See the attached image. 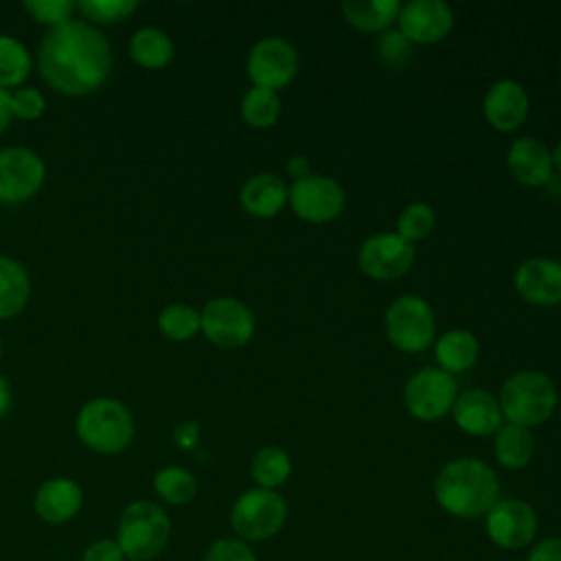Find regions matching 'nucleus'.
Listing matches in <instances>:
<instances>
[{"mask_svg":"<svg viewBox=\"0 0 561 561\" xmlns=\"http://www.w3.org/2000/svg\"><path fill=\"white\" fill-rule=\"evenodd\" d=\"M125 554L116 539H99L83 552V561H123Z\"/></svg>","mask_w":561,"mask_h":561,"instance_id":"58836bf2","label":"nucleus"},{"mask_svg":"<svg viewBox=\"0 0 561 561\" xmlns=\"http://www.w3.org/2000/svg\"><path fill=\"white\" fill-rule=\"evenodd\" d=\"M414 263V245L397 232L370 234L357 252V267L373 280L401 278Z\"/></svg>","mask_w":561,"mask_h":561,"instance_id":"ddd939ff","label":"nucleus"},{"mask_svg":"<svg viewBox=\"0 0 561 561\" xmlns=\"http://www.w3.org/2000/svg\"><path fill=\"white\" fill-rule=\"evenodd\" d=\"M204 561H259V559L250 548V543L237 537H221L208 546Z\"/></svg>","mask_w":561,"mask_h":561,"instance_id":"c9c22d12","label":"nucleus"},{"mask_svg":"<svg viewBox=\"0 0 561 561\" xmlns=\"http://www.w3.org/2000/svg\"><path fill=\"white\" fill-rule=\"evenodd\" d=\"M559 405H561V401H559Z\"/></svg>","mask_w":561,"mask_h":561,"instance_id":"49530a36","label":"nucleus"},{"mask_svg":"<svg viewBox=\"0 0 561 561\" xmlns=\"http://www.w3.org/2000/svg\"><path fill=\"white\" fill-rule=\"evenodd\" d=\"M158 329L171 342H186L202 331V316L191 305L173 302L160 311Z\"/></svg>","mask_w":561,"mask_h":561,"instance_id":"7c9ffc66","label":"nucleus"},{"mask_svg":"<svg viewBox=\"0 0 561 561\" xmlns=\"http://www.w3.org/2000/svg\"><path fill=\"white\" fill-rule=\"evenodd\" d=\"M280 116V96L274 90L252 85L241 99V118L254 129L276 125Z\"/></svg>","mask_w":561,"mask_h":561,"instance_id":"c85d7f7f","label":"nucleus"},{"mask_svg":"<svg viewBox=\"0 0 561 561\" xmlns=\"http://www.w3.org/2000/svg\"><path fill=\"white\" fill-rule=\"evenodd\" d=\"M75 2L70 0H26L24 2V9L26 13L44 24V26H50V28H57L66 22H70V15L75 11Z\"/></svg>","mask_w":561,"mask_h":561,"instance_id":"f704fd0d","label":"nucleus"},{"mask_svg":"<svg viewBox=\"0 0 561 561\" xmlns=\"http://www.w3.org/2000/svg\"><path fill=\"white\" fill-rule=\"evenodd\" d=\"M31 296V280L24 265L11 256H0V320L18 316Z\"/></svg>","mask_w":561,"mask_h":561,"instance_id":"393cba45","label":"nucleus"},{"mask_svg":"<svg viewBox=\"0 0 561 561\" xmlns=\"http://www.w3.org/2000/svg\"><path fill=\"white\" fill-rule=\"evenodd\" d=\"M13 118V112H11V92L0 88V134L9 127Z\"/></svg>","mask_w":561,"mask_h":561,"instance_id":"a19ab883","label":"nucleus"},{"mask_svg":"<svg viewBox=\"0 0 561 561\" xmlns=\"http://www.w3.org/2000/svg\"><path fill=\"white\" fill-rule=\"evenodd\" d=\"M289 515L287 500L274 489L252 486L243 491L230 508V528L245 543L276 537Z\"/></svg>","mask_w":561,"mask_h":561,"instance_id":"423d86ee","label":"nucleus"},{"mask_svg":"<svg viewBox=\"0 0 561 561\" xmlns=\"http://www.w3.org/2000/svg\"><path fill=\"white\" fill-rule=\"evenodd\" d=\"M46 99L37 88H18L11 92V112L22 121H35L44 114Z\"/></svg>","mask_w":561,"mask_h":561,"instance_id":"e433bc0d","label":"nucleus"},{"mask_svg":"<svg viewBox=\"0 0 561 561\" xmlns=\"http://www.w3.org/2000/svg\"><path fill=\"white\" fill-rule=\"evenodd\" d=\"M480 355L478 337L467 329H449L434 340V357L440 370L449 375L467 373Z\"/></svg>","mask_w":561,"mask_h":561,"instance_id":"4be33fe9","label":"nucleus"},{"mask_svg":"<svg viewBox=\"0 0 561 561\" xmlns=\"http://www.w3.org/2000/svg\"><path fill=\"white\" fill-rule=\"evenodd\" d=\"M375 50L379 61L392 70H403L414 57V44L397 26L379 33Z\"/></svg>","mask_w":561,"mask_h":561,"instance_id":"473e14b6","label":"nucleus"},{"mask_svg":"<svg viewBox=\"0 0 561 561\" xmlns=\"http://www.w3.org/2000/svg\"><path fill=\"white\" fill-rule=\"evenodd\" d=\"M31 53L11 35H0V88H18L31 75Z\"/></svg>","mask_w":561,"mask_h":561,"instance_id":"cd10ccee","label":"nucleus"},{"mask_svg":"<svg viewBox=\"0 0 561 561\" xmlns=\"http://www.w3.org/2000/svg\"><path fill=\"white\" fill-rule=\"evenodd\" d=\"M37 66L50 88L68 96H83L107 79L112 48L99 28L70 20L44 35Z\"/></svg>","mask_w":561,"mask_h":561,"instance_id":"f257e3e1","label":"nucleus"},{"mask_svg":"<svg viewBox=\"0 0 561 561\" xmlns=\"http://www.w3.org/2000/svg\"><path fill=\"white\" fill-rule=\"evenodd\" d=\"M506 167L513 180L528 188L543 186L552 178L550 149L533 136H519L511 142L506 151Z\"/></svg>","mask_w":561,"mask_h":561,"instance_id":"6ab92c4d","label":"nucleus"},{"mask_svg":"<svg viewBox=\"0 0 561 561\" xmlns=\"http://www.w3.org/2000/svg\"><path fill=\"white\" fill-rule=\"evenodd\" d=\"M397 28L414 44H436L454 28V11L443 0H412L401 4Z\"/></svg>","mask_w":561,"mask_h":561,"instance_id":"2eb2a0df","label":"nucleus"},{"mask_svg":"<svg viewBox=\"0 0 561 561\" xmlns=\"http://www.w3.org/2000/svg\"><path fill=\"white\" fill-rule=\"evenodd\" d=\"M434 208L425 202H412L403 206V210L397 217V234L414 245V241L425 239L434 230Z\"/></svg>","mask_w":561,"mask_h":561,"instance_id":"2f4dec72","label":"nucleus"},{"mask_svg":"<svg viewBox=\"0 0 561 561\" xmlns=\"http://www.w3.org/2000/svg\"><path fill=\"white\" fill-rule=\"evenodd\" d=\"M497 403L506 423L530 430L552 416L559 394L554 381L546 373L524 368L502 383Z\"/></svg>","mask_w":561,"mask_h":561,"instance_id":"7ed1b4c3","label":"nucleus"},{"mask_svg":"<svg viewBox=\"0 0 561 561\" xmlns=\"http://www.w3.org/2000/svg\"><path fill=\"white\" fill-rule=\"evenodd\" d=\"M171 519L162 506L149 500L131 502L118 519L116 543L131 561H151L169 543Z\"/></svg>","mask_w":561,"mask_h":561,"instance_id":"20e7f679","label":"nucleus"},{"mask_svg":"<svg viewBox=\"0 0 561 561\" xmlns=\"http://www.w3.org/2000/svg\"><path fill=\"white\" fill-rule=\"evenodd\" d=\"M458 397L456 377L440 370L438 366H427L416 370L403 386L405 410L423 423L438 421L447 416Z\"/></svg>","mask_w":561,"mask_h":561,"instance_id":"6e6552de","label":"nucleus"},{"mask_svg":"<svg viewBox=\"0 0 561 561\" xmlns=\"http://www.w3.org/2000/svg\"><path fill=\"white\" fill-rule=\"evenodd\" d=\"M550 158H552V169L557 167L561 171V140H557V145L552 147L550 151Z\"/></svg>","mask_w":561,"mask_h":561,"instance_id":"37998d69","label":"nucleus"},{"mask_svg":"<svg viewBox=\"0 0 561 561\" xmlns=\"http://www.w3.org/2000/svg\"><path fill=\"white\" fill-rule=\"evenodd\" d=\"M513 285L522 300L537 307H554L561 302V261L530 256L515 270Z\"/></svg>","mask_w":561,"mask_h":561,"instance_id":"dca6fc26","label":"nucleus"},{"mask_svg":"<svg viewBox=\"0 0 561 561\" xmlns=\"http://www.w3.org/2000/svg\"><path fill=\"white\" fill-rule=\"evenodd\" d=\"M500 478L480 458L462 456L445 462L434 480V500L451 517H484L500 500Z\"/></svg>","mask_w":561,"mask_h":561,"instance_id":"f03ea898","label":"nucleus"},{"mask_svg":"<svg viewBox=\"0 0 561 561\" xmlns=\"http://www.w3.org/2000/svg\"><path fill=\"white\" fill-rule=\"evenodd\" d=\"M202 316V333L219 348H239L245 346L256 329L252 309L232 296L210 298Z\"/></svg>","mask_w":561,"mask_h":561,"instance_id":"9d476101","label":"nucleus"},{"mask_svg":"<svg viewBox=\"0 0 561 561\" xmlns=\"http://www.w3.org/2000/svg\"><path fill=\"white\" fill-rule=\"evenodd\" d=\"M0 355H2V340H0Z\"/></svg>","mask_w":561,"mask_h":561,"instance_id":"c03bdc74","label":"nucleus"},{"mask_svg":"<svg viewBox=\"0 0 561 561\" xmlns=\"http://www.w3.org/2000/svg\"><path fill=\"white\" fill-rule=\"evenodd\" d=\"M285 171H287V175L296 182V180L307 178V175L311 173V167H309V160H307L305 156H291V158L287 160V164H285Z\"/></svg>","mask_w":561,"mask_h":561,"instance_id":"ea45409f","label":"nucleus"},{"mask_svg":"<svg viewBox=\"0 0 561 561\" xmlns=\"http://www.w3.org/2000/svg\"><path fill=\"white\" fill-rule=\"evenodd\" d=\"M129 55L138 66L147 70H158L173 61L175 46H173V39L162 28L145 26L131 35Z\"/></svg>","mask_w":561,"mask_h":561,"instance_id":"a878e982","label":"nucleus"},{"mask_svg":"<svg viewBox=\"0 0 561 561\" xmlns=\"http://www.w3.org/2000/svg\"><path fill=\"white\" fill-rule=\"evenodd\" d=\"M75 425L81 443L99 454H118L134 438L129 410L110 397H96L83 403Z\"/></svg>","mask_w":561,"mask_h":561,"instance_id":"39448f33","label":"nucleus"},{"mask_svg":"<svg viewBox=\"0 0 561 561\" xmlns=\"http://www.w3.org/2000/svg\"><path fill=\"white\" fill-rule=\"evenodd\" d=\"M493 456L500 467L517 471L524 469L535 456V438L528 427L504 423L493 434Z\"/></svg>","mask_w":561,"mask_h":561,"instance_id":"b1692460","label":"nucleus"},{"mask_svg":"<svg viewBox=\"0 0 561 561\" xmlns=\"http://www.w3.org/2000/svg\"><path fill=\"white\" fill-rule=\"evenodd\" d=\"M9 408H11V388H9V381L0 375V419H4Z\"/></svg>","mask_w":561,"mask_h":561,"instance_id":"79ce46f5","label":"nucleus"},{"mask_svg":"<svg viewBox=\"0 0 561 561\" xmlns=\"http://www.w3.org/2000/svg\"><path fill=\"white\" fill-rule=\"evenodd\" d=\"M559 68H561V57H559Z\"/></svg>","mask_w":561,"mask_h":561,"instance_id":"a18cd8bd","label":"nucleus"},{"mask_svg":"<svg viewBox=\"0 0 561 561\" xmlns=\"http://www.w3.org/2000/svg\"><path fill=\"white\" fill-rule=\"evenodd\" d=\"M298 50L296 46L278 35L259 39L245 59V75L256 88L274 90L289 85L298 75Z\"/></svg>","mask_w":561,"mask_h":561,"instance_id":"1a4fd4ad","label":"nucleus"},{"mask_svg":"<svg viewBox=\"0 0 561 561\" xmlns=\"http://www.w3.org/2000/svg\"><path fill=\"white\" fill-rule=\"evenodd\" d=\"M287 204L302 221L329 224L342 215L346 206V193L337 180L309 173L307 178L291 182Z\"/></svg>","mask_w":561,"mask_h":561,"instance_id":"9b49d317","label":"nucleus"},{"mask_svg":"<svg viewBox=\"0 0 561 561\" xmlns=\"http://www.w3.org/2000/svg\"><path fill=\"white\" fill-rule=\"evenodd\" d=\"M289 186L285 180L276 173H256L245 180V184L239 191V204L241 208L259 219L276 217L285 204H287Z\"/></svg>","mask_w":561,"mask_h":561,"instance_id":"412c9836","label":"nucleus"},{"mask_svg":"<svg viewBox=\"0 0 561 561\" xmlns=\"http://www.w3.org/2000/svg\"><path fill=\"white\" fill-rule=\"evenodd\" d=\"M524 561H561V537L552 535L535 541Z\"/></svg>","mask_w":561,"mask_h":561,"instance_id":"4c0bfd02","label":"nucleus"},{"mask_svg":"<svg viewBox=\"0 0 561 561\" xmlns=\"http://www.w3.org/2000/svg\"><path fill=\"white\" fill-rule=\"evenodd\" d=\"M250 476L261 489H278L291 476V458L278 445H265L250 460Z\"/></svg>","mask_w":561,"mask_h":561,"instance_id":"bb28decb","label":"nucleus"},{"mask_svg":"<svg viewBox=\"0 0 561 561\" xmlns=\"http://www.w3.org/2000/svg\"><path fill=\"white\" fill-rule=\"evenodd\" d=\"M388 342L401 353H421L436 340V318L432 305L416 296L403 294L394 298L383 313Z\"/></svg>","mask_w":561,"mask_h":561,"instance_id":"0eeeda50","label":"nucleus"},{"mask_svg":"<svg viewBox=\"0 0 561 561\" xmlns=\"http://www.w3.org/2000/svg\"><path fill=\"white\" fill-rule=\"evenodd\" d=\"M46 167L42 158L26 147H7L0 151V202L20 204L31 199L44 184Z\"/></svg>","mask_w":561,"mask_h":561,"instance_id":"4468645a","label":"nucleus"},{"mask_svg":"<svg viewBox=\"0 0 561 561\" xmlns=\"http://www.w3.org/2000/svg\"><path fill=\"white\" fill-rule=\"evenodd\" d=\"M484 530L502 550H524L535 543L539 519L535 508L519 497H500L484 515Z\"/></svg>","mask_w":561,"mask_h":561,"instance_id":"f8f14e48","label":"nucleus"},{"mask_svg":"<svg viewBox=\"0 0 561 561\" xmlns=\"http://www.w3.org/2000/svg\"><path fill=\"white\" fill-rule=\"evenodd\" d=\"M77 9L83 13V18L96 22V24H116L127 20L136 9V0H79Z\"/></svg>","mask_w":561,"mask_h":561,"instance_id":"72a5a7b5","label":"nucleus"},{"mask_svg":"<svg viewBox=\"0 0 561 561\" xmlns=\"http://www.w3.org/2000/svg\"><path fill=\"white\" fill-rule=\"evenodd\" d=\"M530 112V99L524 85L515 79L493 81L482 96L484 121L497 131H515L524 125Z\"/></svg>","mask_w":561,"mask_h":561,"instance_id":"f3484780","label":"nucleus"},{"mask_svg":"<svg viewBox=\"0 0 561 561\" xmlns=\"http://www.w3.org/2000/svg\"><path fill=\"white\" fill-rule=\"evenodd\" d=\"M153 491L167 504L182 506V504H188L195 497L197 480L188 469L171 465V467H162L153 476Z\"/></svg>","mask_w":561,"mask_h":561,"instance_id":"c756f323","label":"nucleus"},{"mask_svg":"<svg viewBox=\"0 0 561 561\" xmlns=\"http://www.w3.org/2000/svg\"><path fill=\"white\" fill-rule=\"evenodd\" d=\"M399 11V0H346L340 4L342 18L364 33H383L392 28Z\"/></svg>","mask_w":561,"mask_h":561,"instance_id":"5701e85b","label":"nucleus"},{"mask_svg":"<svg viewBox=\"0 0 561 561\" xmlns=\"http://www.w3.org/2000/svg\"><path fill=\"white\" fill-rule=\"evenodd\" d=\"M451 416L460 432L478 438L493 436L504 425L497 397L482 388H467L458 392L451 408Z\"/></svg>","mask_w":561,"mask_h":561,"instance_id":"a211bd4d","label":"nucleus"},{"mask_svg":"<svg viewBox=\"0 0 561 561\" xmlns=\"http://www.w3.org/2000/svg\"><path fill=\"white\" fill-rule=\"evenodd\" d=\"M83 504L81 486L70 478H50L39 484L35 491V513L46 524H66L70 522Z\"/></svg>","mask_w":561,"mask_h":561,"instance_id":"aec40b11","label":"nucleus"}]
</instances>
